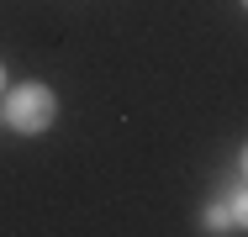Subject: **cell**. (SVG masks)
<instances>
[{
	"label": "cell",
	"mask_w": 248,
	"mask_h": 237,
	"mask_svg": "<svg viewBox=\"0 0 248 237\" xmlns=\"http://www.w3.org/2000/svg\"><path fill=\"white\" fill-rule=\"evenodd\" d=\"M0 116H5V132L43 137V132H53V121H58V90L43 85V79H16V85H5V95H0Z\"/></svg>",
	"instance_id": "6da1fadb"
},
{
	"label": "cell",
	"mask_w": 248,
	"mask_h": 237,
	"mask_svg": "<svg viewBox=\"0 0 248 237\" xmlns=\"http://www.w3.org/2000/svg\"><path fill=\"white\" fill-rule=\"evenodd\" d=\"M196 232H206V237H232V232H238V227H232V211H227V200H222V195H211V200H206Z\"/></svg>",
	"instance_id": "7a4b0ae2"
},
{
	"label": "cell",
	"mask_w": 248,
	"mask_h": 237,
	"mask_svg": "<svg viewBox=\"0 0 248 237\" xmlns=\"http://www.w3.org/2000/svg\"><path fill=\"white\" fill-rule=\"evenodd\" d=\"M222 200H227V211H232V227L238 232H248V179L232 169V179H227V190H222Z\"/></svg>",
	"instance_id": "3957f363"
},
{
	"label": "cell",
	"mask_w": 248,
	"mask_h": 237,
	"mask_svg": "<svg viewBox=\"0 0 248 237\" xmlns=\"http://www.w3.org/2000/svg\"><path fill=\"white\" fill-rule=\"evenodd\" d=\"M238 174H243V179H248V142H243V148H238Z\"/></svg>",
	"instance_id": "277c9868"
},
{
	"label": "cell",
	"mask_w": 248,
	"mask_h": 237,
	"mask_svg": "<svg viewBox=\"0 0 248 237\" xmlns=\"http://www.w3.org/2000/svg\"><path fill=\"white\" fill-rule=\"evenodd\" d=\"M5 85H11V74H5V58H0V95H5Z\"/></svg>",
	"instance_id": "5b68a950"
},
{
	"label": "cell",
	"mask_w": 248,
	"mask_h": 237,
	"mask_svg": "<svg viewBox=\"0 0 248 237\" xmlns=\"http://www.w3.org/2000/svg\"><path fill=\"white\" fill-rule=\"evenodd\" d=\"M238 5H243V11H248V0H238Z\"/></svg>",
	"instance_id": "8992f818"
},
{
	"label": "cell",
	"mask_w": 248,
	"mask_h": 237,
	"mask_svg": "<svg viewBox=\"0 0 248 237\" xmlns=\"http://www.w3.org/2000/svg\"><path fill=\"white\" fill-rule=\"evenodd\" d=\"M0 127H5V116H0Z\"/></svg>",
	"instance_id": "52a82bcc"
}]
</instances>
